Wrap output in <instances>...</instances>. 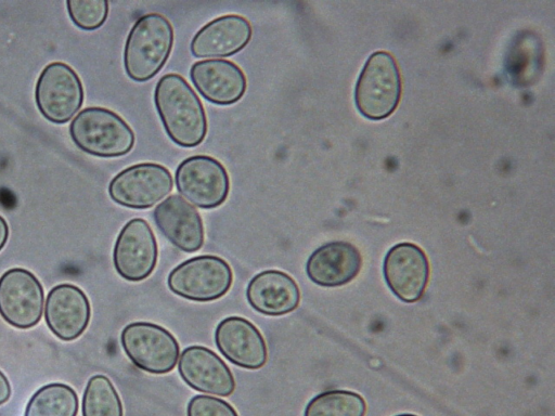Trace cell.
Returning a JSON list of instances; mask_svg holds the SVG:
<instances>
[{
    "mask_svg": "<svg viewBox=\"0 0 555 416\" xmlns=\"http://www.w3.org/2000/svg\"><path fill=\"white\" fill-rule=\"evenodd\" d=\"M154 103L169 139L182 147L201 144L207 133L204 106L186 80L175 73L156 83Z\"/></svg>",
    "mask_w": 555,
    "mask_h": 416,
    "instance_id": "obj_1",
    "label": "cell"
},
{
    "mask_svg": "<svg viewBox=\"0 0 555 416\" xmlns=\"http://www.w3.org/2000/svg\"><path fill=\"white\" fill-rule=\"evenodd\" d=\"M173 44V28L162 14L138 18L127 37L124 66L128 77L143 82L153 78L167 62Z\"/></svg>",
    "mask_w": 555,
    "mask_h": 416,
    "instance_id": "obj_2",
    "label": "cell"
},
{
    "mask_svg": "<svg viewBox=\"0 0 555 416\" xmlns=\"http://www.w3.org/2000/svg\"><path fill=\"white\" fill-rule=\"evenodd\" d=\"M69 135L77 147L98 157H119L134 145L130 126L115 112L91 106L80 110L70 121Z\"/></svg>",
    "mask_w": 555,
    "mask_h": 416,
    "instance_id": "obj_3",
    "label": "cell"
},
{
    "mask_svg": "<svg viewBox=\"0 0 555 416\" xmlns=\"http://www.w3.org/2000/svg\"><path fill=\"white\" fill-rule=\"evenodd\" d=\"M401 96V77L393 56L376 51L365 62L354 89L359 112L369 119L380 120L397 108Z\"/></svg>",
    "mask_w": 555,
    "mask_h": 416,
    "instance_id": "obj_4",
    "label": "cell"
},
{
    "mask_svg": "<svg viewBox=\"0 0 555 416\" xmlns=\"http://www.w3.org/2000/svg\"><path fill=\"white\" fill-rule=\"evenodd\" d=\"M233 282L230 264L212 255L197 256L177 265L168 275L169 289L188 300L207 302L224 296Z\"/></svg>",
    "mask_w": 555,
    "mask_h": 416,
    "instance_id": "obj_5",
    "label": "cell"
},
{
    "mask_svg": "<svg viewBox=\"0 0 555 416\" xmlns=\"http://www.w3.org/2000/svg\"><path fill=\"white\" fill-rule=\"evenodd\" d=\"M85 99L82 82L75 69L63 62H52L40 73L35 87V102L41 115L53 123L69 121Z\"/></svg>",
    "mask_w": 555,
    "mask_h": 416,
    "instance_id": "obj_6",
    "label": "cell"
},
{
    "mask_svg": "<svg viewBox=\"0 0 555 416\" xmlns=\"http://www.w3.org/2000/svg\"><path fill=\"white\" fill-rule=\"evenodd\" d=\"M120 342L130 361L151 374L169 373L180 356L179 343L173 335L150 322H133L125 326Z\"/></svg>",
    "mask_w": 555,
    "mask_h": 416,
    "instance_id": "obj_7",
    "label": "cell"
},
{
    "mask_svg": "<svg viewBox=\"0 0 555 416\" xmlns=\"http://www.w3.org/2000/svg\"><path fill=\"white\" fill-rule=\"evenodd\" d=\"M172 187L173 180L166 167L142 162L118 172L108 184V195L124 207L146 209L169 195Z\"/></svg>",
    "mask_w": 555,
    "mask_h": 416,
    "instance_id": "obj_8",
    "label": "cell"
},
{
    "mask_svg": "<svg viewBox=\"0 0 555 416\" xmlns=\"http://www.w3.org/2000/svg\"><path fill=\"white\" fill-rule=\"evenodd\" d=\"M176 185L185 200L203 209H212L227 199L230 179L219 160L208 155H195L178 166Z\"/></svg>",
    "mask_w": 555,
    "mask_h": 416,
    "instance_id": "obj_9",
    "label": "cell"
},
{
    "mask_svg": "<svg viewBox=\"0 0 555 416\" xmlns=\"http://www.w3.org/2000/svg\"><path fill=\"white\" fill-rule=\"evenodd\" d=\"M44 290L30 271L12 268L0 276V315L11 326L29 329L43 314Z\"/></svg>",
    "mask_w": 555,
    "mask_h": 416,
    "instance_id": "obj_10",
    "label": "cell"
},
{
    "mask_svg": "<svg viewBox=\"0 0 555 416\" xmlns=\"http://www.w3.org/2000/svg\"><path fill=\"white\" fill-rule=\"evenodd\" d=\"M157 257V242L150 224L141 218L129 220L114 245L116 272L130 282L143 281L154 271Z\"/></svg>",
    "mask_w": 555,
    "mask_h": 416,
    "instance_id": "obj_11",
    "label": "cell"
},
{
    "mask_svg": "<svg viewBox=\"0 0 555 416\" xmlns=\"http://www.w3.org/2000/svg\"><path fill=\"white\" fill-rule=\"evenodd\" d=\"M384 277L390 290L404 302L422 298L429 278L427 256L413 243H399L384 259Z\"/></svg>",
    "mask_w": 555,
    "mask_h": 416,
    "instance_id": "obj_12",
    "label": "cell"
},
{
    "mask_svg": "<svg viewBox=\"0 0 555 416\" xmlns=\"http://www.w3.org/2000/svg\"><path fill=\"white\" fill-rule=\"evenodd\" d=\"M90 317V301L78 286L63 283L50 289L44 303V321L59 339L73 341L80 337Z\"/></svg>",
    "mask_w": 555,
    "mask_h": 416,
    "instance_id": "obj_13",
    "label": "cell"
},
{
    "mask_svg": "<svg viewBox=\"0 0 555 416\" xmlns=\"http://www.w3.org/2000/svg\"><path fill=\"white\" fill-rule=\"evenodd\" d=\"M215 342L221 354L240 367L258 369L267 362L268 351L263 336L244 317L223 318L216 327Z\"/></svg>",
    "mask_w": 555,
    "mask_h": 416,
    "instance_id": "obj_14",
    "label": "cell"
},
{
    "mask_svg": "<svg viewBox=\"0 0 555 416\" xmlns=\"http://www.w3.org/2000/svg\"><path fill=\"white\" fill-rule=\"evenodd\" d=\"M178 372L186 385L204 393L229 396L235 389L228 365L203 346H190L182 351Z\"/></svg>",
    "mask_w": 555,
    "mask_h": 416,
    "instance_id": "obj_15",
    "label": "cell"
},
{
    "mask_svg": "<svg viewBox=\"0 0 555 416\" xmlns=\"http://www.w3.org/2000/svg\"><path fill=\"white\" fill-rule=\"evenodd\" d=\"M154 221L164 236L177 248L194 252L205 239L203 220L193 205L179 195L162 200L153 211Z\"/></svg>",
    "mask_w": 555,
    "mask_h": 416,
    "instance_id": "obj_16",
    "label": "cell"
},
{
    "mask_svg": "<svg viewBox=\"0 0 555 416\" xmlns=\"http://www.w3.org/2000/svg\"><path fill=\"white\" fill-rule=\"evenodd\" d=\"M190 77L197 91L209 102L230 105L242 99L247 80L235 63L221 58H209L194 63Z\"/></svg>",
    "mask_w": 555,
    "mask_h": 416,
    "instance_id": "obj_17",
    "label": "cell"
},
{
    "mask_svg": "<svg viewBox=\"0 0 555 416\" xmlns=\"http://www.w3.org/2000/svg\"><path fill=\"white\" fill-rule=\"evenodd\" d=\"M250 23L237 14L219 16L204 25L191 41L195 57H227L243 50L250 41Z\"/></svg>",
    "mask_w": 555,
    "mask_h": 416,
    "instance_id": "obj_18",
    "label": "cell"
},
{
    "mask_svg": "<svg viewBox=\"0 0 555 416\" xmlns=\"http://www.w3.org/2000/svg\"><path fill=\"white\" fill-rule=\"evenodd\" d=\"M361 266V255L352 244L330 242L310 255L306 263V273L319 286L337 287L352 281Z\"/></svg>",
    "mask_w": 555,
    "mask_h": 416,
    "instance_id": "obj_19",
    "label": "cell"
},
{
    "mask_svg": "<svg viewBox=\"0 0 555 416\" xmlns=\"http://www.w3.org/2000/svg\"><path fill=\"white\" fill-rule=\"evenodd\" d=\"M246 298L257 312L279 316L297 309L300 290L295 280L287 273L279 270H266L249 281Z\"/></svg>",
    "mask_w": 555,
    "mask_h": 416,
    "instance_id": "obj_20",
    "label": "cell"
},
{
    "mask_svg": "<svg viewBox=\"0 0 555 416\" xmlns=\"http://www.w3.org/2000/svg\"><path fill=\"white\" fill-rule=\"evenodd\" d=\"M78 407V395L70 386L52 382L31 395L24 416H77Z\"/></svg>",
    "mask_w": 555,
    "mask_h": 416,
    "instance_id": "obj_21",
    "label": "cell"
},
{
    "mask_svg": "<svg viewBox=\"0 0 555 416\" xmlns=\"http://www.w3.org/2000/svg\"><path fill=\"white\" fill-rule=\"evenodd\" d=\"M82 416H124L122 403L108 377L93 375L87 381L82 401Z\"/></svg>",
    "mask_w": 555,
    "mask_h": 416,
    "instance_id": "obj_22",
    "label": "cell"
},
{
    "mask_svg": "<svg viewBox=\"0 0 555 416\" xmlns=\"http://www.w3.org/2000/svg\"><path fill=\"white\" fill-rule=\"evenodd\" d=\"M364 399L348 390H328L309 401L304 416H364Z\"/></svg>",
    "mask_w": 555,
    "mask_h": 416,
    "instance_id": "obj_23",
    "label": "cell"
},
{
    "mask_svg": "<svg viewBox=\"0 0 555 416\" xmlns=\"http://www.w3.org/2000/svg\"><path fill=\"white\" fill-rule=\"evenodd\" d=\"M66 6L72 22L83 30L100 28L108 14L105 0H67Z\"/></svg>",
    "mask_w": 555,
    "mask_h": 416,
    "instance_id": "obj_24",
    "label": "cell"
},
{
    "mask_svg": "<svg viewBox=\"0 0 555 416\" xmlns=\"http://www.w3.org/2000/svg\"><path fill=\"white\" fill-rule=\"evenodd\" d=\"M186 416H238L234 407L227 401L197 394L193 396L186 407Z\"/></svg>",
    "mask_w": 555,
    "mask_h": 416,
    "instance_id": "obj_25",
    "label": "cell"
},
{
    "mask_svg": "<svg viewBox=\"0 0 555 416\" xmlns=\"http://www.w3.org/2000/svg\"><path fill=\"white\" fill-rule=\"evenodd\" d=\"M12 390L8 377L0 370V405L9 401Z\"/></svg>",
    "mask_w": 555,
    "mask_h": 416,
    "instance_id": "obj_26",
    "label": "cell"
},
{
    "mask_svg": "<svg viewBox=\"0 0 555 416\" xmlns=\"http://www.w3.org/2000/svg\"><path fill=\"white\" fill-rule=\"evenodd\" d=\"M9 224L7 220L0 214V251L9 239Z\"/></svg>",
    "mask_w": 555,
    "mask_h": 416,
    "instance_id": "obj_27",
    "label": "cell"
},
{
    "mask_svg": "<svg viewBox=\"0 0 555 416\" xmlns=\"http://www.w3.org/2000/svg\"><path fill=\"white\" fill-rule=\"evenodd\" d=\"M396 416H417V415H414V414H399V415H396Z\"/></svg>",
    "mask_w": 555,
    "mask_h": 416,
    "instance_id": "obj_28",
    "label": "cell"
}]
</instances>
